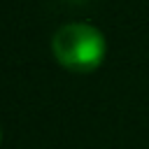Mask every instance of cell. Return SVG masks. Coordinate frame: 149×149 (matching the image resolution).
I'll use <instances>...</instances> for the list:
<instances>
[{"mask_svg":"<svg viewBox=\"0 0 149 149\" xmlns=\"http://www.w3.org/2000/svg\"><path fill=\"white\" fill-rule=\"evenodd\" d=\"M105 37L102 33L84 21H72L61 26L51 37V51L56 61L74 72H91L105 58Z\"/></svg>","mask_w":149,"mask_h":149,"instance_id":"cell-1","label":"cell"},{"mask_svg":"<svg viewBox=\"0 0 149 149\" xmlns=\"http://www.w3.org/2000/svg\"><path fill=\"white\" fill-rule=\"evenodd\" d=\"M0 140H2V130H0Z\"/></svg>","mask_w":149,"mask_h":149,"instance_id":"cell-2","label":"cell"}]
</instances>
